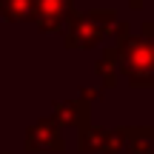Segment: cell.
Listing matches in <instances>:
<instances>
[{
  "label": "cell",
  "instance_id": "12",
  "mask_svg": "<svg viewBox=\"0 0 154 154\" xmlns=\"http://www.w3.org/2000/svg\"><path fill=\"white\" fill-rule=\"evenodd\" d=\"M143 3H146V0H128V6H131V9H143Z\"/></svg>",
  "mask_w": 154,
  "mask_h": 154
},
{
  "label": "cell",
  "instance_id": "13",
  "mask_svg": "<svg viewBox=\"0 0 154 154\" xmlns=\"http://www.w3.org/2000/svg\"><path fill=\"white\" fill-rule=\"evenodd\" d=\"M143 154H154V151H151V149H149V151H143Z\"/></svg>",
  "mask_w": 154,
  "mask_h": 154
},
{
  "label": "cell",
  "instance_id": "5",
  "mask_svg": "<svg viewBox=\"0 0 154 154\" xmlns=\"http://www.w3.org/2000/svg\"><path fill=\"white\" fill-rule=\"evenodd\" d=\"M54 117L60 126H88L91 123V109H88V100H66V103H54Z\"/></svg>",
  "mask_w": 154,
  "mask_h": 154
},
{
  "label": "cell",
  "instance_id": "3",
  "mask_svg": "<svg viewBox=\"0 0 154 154\" xmlns=\"http://www.w3.org/2000/svg\"><path fill=\"white\" fill-rule=\"evenodd\" d=\"M74 14V0H34V23L43 34H57Z\"/></svg>",
  "mask_w": 154,
  "mask_h": 154
},
{
  "label": "cell",
  "instance_id": "1",
  "mask_svg": "<svg viewBox=\"0 0 154 154\" xmlns=\"http://www.w3.org/2000/svg\"><path fill=\"white\" fill-rule=\"evenodd\" d=\"M114 46L120 51V72L131 80V86L151 88L154 86V37L128 34Z\"/></svg>",
  "mask_w": 154,
  "mask_h": 154
},
{
  "label": "cell",
  "instance_id": "4",
  "mask_svg": "<svg viewBox=\"0 0 154 154\" xmlns=\"http://www.w3.org/2000/svg\"><path fill=\"white\" fill-rule=\"evenodd\" d=\"M63 149H66L63 131H60V123L54 117L37 120L26 131V151H32V154H37V151H63Z\"/></svg>",
  "mask_w": 154,
  "mask_h": 154
},
{
  "label": "cell",
  "instance_id": "8",
  "mask_svg": "<svg viewBox=\"0 0 154 154\" xmlns=\"http://www.w3.org/2000/svg\"><path fill=\"white\" fill-rule=\"evenodd\" d=\"M154 128H123V149L128 154H143L151 149Z\"/></svg>",
  "mask_w": 154,
  "mask_h": 154
},
{
  "label": "cell",
  "instance_id": "14",
  "mask_svg": "<svg viewBox=\"0 0 154 154\" xmlns=\"http://www.w3.org/2000/svg\"><path fill=\"white\" fill-rule=\"evenodd\" d=\"M0 154H9V151H3V149H0Z\"/></svg>",
  "mask_w": 154,
  "mask_h": 154
},
{
  "label": "cell",
  "instance_id": "10",
  "mask_svg": "<svg viewBox=\"0 0 154 154\" xmlns=\"http://www.w3.org/2000/svg\"><path fill=\"white\" fill-rule=\"evenodd\" d=\"M123 149V128L120 131H103V140H100V149L103 154H117Z\"/></svg>",
  "mask_w": 154,
  "mask_h": 154
},
{
  "label": "cell",
  "instance_id": "9",
  "mask_svg": "<svg viewBox=\"0 0 154 154\" xmlns=\"http://www.w3.org/2000/svg\"><path fill=\"white\" fill-rule=\"evenodd\" d=\"M77 131H80V151H97V149H100L103 131L91 128V123H88V126H80Z\"/></svg>",
  "mask_w": 154,
  "mask_h": 154
},
{
  "label": "cell",
  "instance_id": "6",
  "mask_svg": "<svg viewBox=\"0 0 154 154\" xmlns=\"http://www.w3.org/2000/svg\"><path fill=\"white\" fill-rule=\"evenodd\" d=\"M0 17L6 23H34V0H0Z\"/></svg>",
  "mask_w": 154,
  "mask_h": 154
},
{
  "label": "cell",
  "instance_id": "7",
  "mask_svg": "<svg viewBox=\"0 0 154 154\" xmlns=\"http://www.w3.org/2000/svg\"><path fill=\"white\" fill-rule=\"evenodd\" d=\"M117 69H120V51H117V46H109V49L103 51V57L94 63V72H97L100 80H103V88H114Z\"/></svg>",
  "mask_w": 154,
  "mask_h": 154
},
{
  "label": "cell",
  "instance_id": "11",
  "mask_svg": "<svg viewBox=\"0 0 154 154\" xmlns=\"http://www.w3.org/2000/svg\"><path fill=\"white\" fill-rule=\"evenodd\" d=\"M80 97H83V100H97V97H100V91H97V88H83Z\"/></svg>",
  "mask_w": 154,
  "mask_h": 154
},
{
  "label": "cell",
  "instance_id": "2",
  "mask_svg": "<svg viewBox=\"0 0 154 154\" xmlns=\"http://www.w3.org/2000/svg\"><path fill=\"white\" fill-rule=\"evenodd\" d=\"M117 14L109 9H94L88 14H72V26L66 34V49H94L106 32H111Z\"/></svg>",
  "mask_w": 154,
  "mask_h": 154
}]
</instances>
